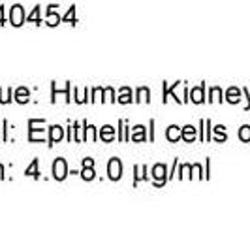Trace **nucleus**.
<instances>
[{
    "label": "nucleus",
    "instance_id": "f257e3e1",
    "mask_svg": "<svg viewBox=\"0 0 250 226\" xmlns=\"http://www.w3.org/2000/svg\"><path fill=\"white\" fill-rule=\"evenodd\" d=\"M53 176H55V179H59V181H62L64 177L68 176V166H66L64 158H57L55 160V164H53Z\"/></svg>",
    "mask_w": 250,
    "mask_h": 226
},
{
    "label": "nucleus",
    "instance_id": "f03ea898",
    "mask_svg": "<svg viewBox=\"0 0 250 226\" xmlns=\"http://www.w3.org/2000/svg\"><path fill=\"white\" fill-rule=\"evenodd\" d=\"M107 174H109V177H111L113 181L121 179V176H123V166H121V160H119V158H111V160H109Z\"/></svg>",
    "mask_w": 250,
    "mask_h": 226
},
{
    "label": "nucleus",
    "instance_id": "7ed1b4c3",
    "mask_svg": "<svg viewBox=\"0 0 250 226\" xmlns=\"http://www.w3.org/2000/svg\"><path fill=\"white\" fill-rule=\"evenodd\" d=\"M10 21H12V25H15V26L23 25V21H25V13H23V8H21V6H13L12 8Z\"/></svg>",
    "mask_w": 250,
    "mask_h": 226
},
{
    "label": "nucleus",
    "instance_id": "20e7f679",
    "mask_svg": "<svg viewBox=\"0 0 250 226\" xmlns=\"http://www.w3.org/2000/svg\"><path fill=\"white\" fill-rule=\"evenodd\" d=\"M152 177H154L156 181H166V166L156 164V166L152 168Z\"/></svg>",
    "mask_w": 250,
    "mask_h": 226
},
{
    "label": "nucleus",
    "instance_id": "39448f33",
    "mask_svg": "<svg viewBox=\"0 0 250 226\" xmlns=\"http://www.w3.org/2000/svg\"><path fill=\"white\" fill-rule=\"evenodd\" d=\"M55 8H57V6H49L47 25H51V26H55V25H59V23H61V15H57V13H55Z\"/></svg>",
    "mask_w": 250,
    "mask_h": 226
},
{
    "label": "nucleus",
    "instance_id": "423d86ee",
    "mask_svg": "<svg viewBox=\"0 0 250 226\" xmlns=\"http://www.w3.org/2000/svg\"><path fill=\"white\" fill-rule=\"evenodd\" d=\"M62 139V128L57 125V126H51V143H57Z\"/></svg>",
    "mask_w": 250,
    "mask_h": 226
},
{
    "label": "nucleus",
    "instance_id": "0eeeda50",
    "mask_svg": "<svg viewBox=\"0 0 250 226\" xmlns=\"http://www.w3.org/2000/svg\"><path fill=\"white\" fill-rule=\"evenodd\" d=\"M181 136H183V132L179 130V126H169V130H167V139L169 141H177Z\"/></svg>",
    "mask_w": 250,
    "mask_h": 226
},
{
    "label": "nucleus",
    "instance_id": "6e6552de",
    "mask_svg": "<svg viewBox=\"0 0 250 226\" xmlns=\"http://www.w3.org/2000/svg\"><path fill=\"white\" fill-rule=\"evenodd\" d=\"M102 139H105V141H111L113 136H115V132H113V126H104L100 132Z\"/></svg>",
    "mask_w": 250,
    "mask_h": 226
},
{
    "label": "nucleus",
    "instance_id": "1a4fd4ad",
    "mask_svg": "<svg viewBox=\"0 0 250 226\" xmlns=\"http://www.w3.org/2000/svg\"><path fill=\"white\" fill-rule=\"evenodd\" d=\"M183 138L187 139V141H192V139L196 138V128H194V126H185V130H183Z\"/></svg>",
    "mask_w": 250,
    "mask_h": 226
},
{
    "label": "nucleus",
    "instance_id": "9d476101",
    "mask_svg": "<svg viewBox=\"0 0 250 226\" xmlns=\"http://www.w3.org/2000/svg\"><path fill=\"white\" fill-rule=\"evenodd\" d=\"M28 100V90L25 87H21L17 90V102H21V104H25Z\"/></svg>",
    "mask_w": 250,
    "mask_h": 226
},
{
    "label": "nucleus",
    "instance_id": "9b49d317",
    "mask_svg": "<svg viewBox=\"0 0 250 226\" xmlns=\"http://www.w3.org/2000/svg\"><path fill=\"white\" fill-rule=\"evenodd\" d=\"M203 100V87H200V89H194L192 90V102H200Z\"/></svg>",
    "mask_w": 250,
    "mask_h": 226
},
{
    "label": "nucleus",
    "instance_id": "f8f14e48",
    "mask_svg": "<svg viewBox=\"0 0 250 226\" xmlns=\"http://www.w3.org/2000/svg\"><path fill=\"white\" fill-rule=\"evenodd\" d=\"M26 176H32V177L40 176L38 174V160H34V162L30 164V168H26Z\"/></svg>",
    "mask_w": 250,
    "mask_h": 226
},
{
    "label": "nucleus",
    "instance_id": "ddd939ff",
    "mask_svg": "<svg viewBox=\"0 0 250 226\" xmlns=\"http://www.w3.org/2000/svg\"><path fill=\"white\" fill-rule=\"evenodd\" d=\"M83 179H94V170H92V166H85V170H83Z\"/></svg>",
    "mask_w": 250,
    "mask_h": 226
},
{
    "label": "nucleus",
    "instance_id": "4468645a",
    "mask_svg": "<svg viewBox=\"0 0 250 226\" xmlns=\"http://www.w3.org/2000/svg\"><path fill=\"white\" fill-rule=\"evenodd\" d=\"M239 136H241V139L249 141L250 139V126H243V128H241V132H239Z\"/></svg>",
    "mask_w": 250,
    "mask_h": 226
},
{
    "label": "nucleus",
    "instance_id": "2eb2a0df",
    "mask_svg": "<svg viewBox=\"0 0 250 226\" xmlns=\"http://www.w3.org/2000/svg\"><path fill=\"white\" fill-rule=\"evenodd\" d=\"M147 94H149V89H145V87H143V89H139V90H138V96H139L138 100H139V102L149 100V98H147Z\"/></svg>",
    "mask_w": 250,
    "mask_h": 226
},
{
    "label": "nucleus",
    "instance_id": "dca6fc26",
    "mask_svg": "<svg viewBox=\"0 0 250 226\" xmlns=\"http://www.w3.org/2000/svg\"><path fill=\"white\" fill-rule=\"evenodd\" d=\"M134 139H145V136H143V126H136L134 128V136H132Z\"/></svg>",
    "mask_w": 250,
    "mask_h": 226
},
{
    "label": "nucleus",
    "instance_id": "f3484780",
    "mask_svg": "<svg viewBox=\"0 0 250 226\" xmlns=\"http://www.w3.org/2000/svg\"><path fill=\"white\" fill-rule=\"evenodd\" d=\"M239 92H237V89H229V92H228V100L229 102H237L239 98Z\"/></svg>",
    "mask_w": 250,
    "mask_h": 226
},
{
    "label": "nucleus",
    "instance_id": "a211bd4d",
    "mask_svg": "<svg viewBox=\"0 0 250 226\" xmlns=\"http://www.w3.org/2000/svg\"><path fill=\"white\" fill-rule=\"evenodd\" d=\"M119 100L123 102V104H128V102L132 100V98H130V89H123V96H121Z\"/></svg>",
    "mask_w": 250,
    "mask_h": 226
},
{
    "label": "nucleus",
    "instance_id": "6ab92c4d",
    "mask_svg": "<svg viewBox=\"0 0 250 226\" xmlns=\"http://www.w3.org/2000/svg\"><path fill=\"white\" fill-rule=\"evenodd\" d=\"M87 138L96 139V136H94V126H87Z\"/></svg>",
    "mask_w": 250,
    "mask_h": 226
},
{
    "label": "nucleus",
    "instance_id": "aec40b11",
    "mask_svg": "<svg viewBox=\"0 0 250 226\" xmlns=\"http://www.w3.org/2000/svg\"><path fill=\"white\" fill-rule=\"evenodd\" d=\"M28 19H34V21H38V23H40V8H36V10H34V13H32Z\"/></svg>",
    "mask_w": 250,
    "mask_h": 226
},
{
    "label": "nucleus",
    "instance_id": "412c9836",
    "mask_svg": "<svg viewBox=\"0 0 250 226\" xmlns=\"http://www.w3.org/2000/svg\"><path fill=\"white\" fill-rule=\"evenodd\" d=\"M83 164H85V166H92V158H85V160H83Z\"/></svg>",
    "mask_w": 250,
    "mask_h": 226
},
{
    "label": "nucleus",
    "instance_id": "4be33fe9",
    "mask_svg": "<svg viewBox=\"0 0 250 226\" xmlns=\"http://www.w3.org/2000/svg\"><path fill=\"white\" fill-rule=\"evenodd\" d=\"M0 23H4V12H2V8H0Z\"/></svg>",
    "mask_w": 250,
    "mask_h": 226
}]
</instances>
